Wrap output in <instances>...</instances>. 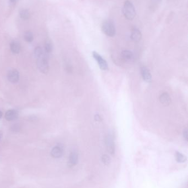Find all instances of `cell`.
Here are the masks:
<instances>
[{"label":"cell","instance_id":"cell-11","mask_svg":"<svg viewBox=\"0 0 188 188\" xmlns=\"http://www.w3.org/2000/svg\"><path fill=\"white\" fill-rule=\"evenodd\" d=\"M159 101L164 106H168L171 102V99L169 94L167 92L162 94L159 97Z\"/></svg>","mask_w":188,"mask_h":188},{"label":"cell","instance_id":"cell-7","mask_svg":"<svg viewBox=\"0 0 188 188\" xmlns=\"http://www.w3.org/2000/svg\"><path fill=\"white\" fill-rule=\"evenodd\" d=\"M141 73L143 80L146 82H151L152 80L151 74L149 70L146 67H143L141 69Z\"/></svg>","mask_w":188,"mask_h":188},{"label":"cell","instance_id":"cell-9","mask_svg":"<svg viewBox=\"0 0 188 188\" xmlns=\"http://www.w3.org/2000/svg\"><path fill=\"white\" fill-rule=\"evenodd\" d=\"M18 113L17 111L15 109H10L6 112L5 114V118L8 121H14L18 118Z\"/></svg>","mask_w":188,"mask_h":188},{"label":"cell","instance_id":"cell-17","mask_svg":"<svg viewBox=\"0 0 188 188\" xmlns=\"http://www.w3.org/2000/svg\"><path fill=\"white\" fill-rule=\"evenodd\" d=\"M19 15L22 19L24 20H27L30 17V13L27 9H22L19 12Z\"/></svg>","mask_w":188,"mask_h":188},{"label":"cell","instance_id":"cell-13","mask_svg":"<svg viewBox=\"0 0 188 188\" xmlns=\"http://www.w3.org/2000/svg\"><path fill=\"white\" fill-rule=\"evenodd\" d=\"M10 49L13 53L18 54L21 50L20 44L17 41H12L10 44Z\"/></svg>","mask_w":188,"mask_h":188},{"label":"cell","instance_id":"cell-25","mask_svg":"<svg viewBox=\"0 0 188 188\" xmlns=\"http://www.w3.org/2000/svg\"><path fill=\"white\" fill-rule=\"evenodd\" d=\"M9 1H10L11 2H15L17 0H9Z\"/></svg>","mask_w":188,"mask_h":188},{"label":"cell","instance_id":"cell-5","mask_svg":"<svg viewBox=\"0 0 188 188\" xmlns=\"http://www.w3.org/2000/svg\"><path fill=\"white\" fill-rule=\"evenodd\" d=\"M106 149L110 155H114L115 152V146L114 139L112 135H108L105 139Z\"/></svg>","mask_w":188,"mask_h":188},{"label":"cell","instance_id":"cell-15","mask_svg":"<svg viewBox=\"0 0 188 188\" xmlns=\"http://www.w3.org/2000/svg\"><path fill=\"white\" fill-rule=\"evenodd\" d=\"M176 160L178 162L183 163L186 161L187 158L185 155L182 154V153L179 152H176Z\"/></svg>","mask_w":188,"mask_h":188},{"label":"cell","instance_id":"cell-19","mask_svg":"<svg viewBox=\"0 0 188 188\" xmlns=\"http://www.w3.org/2000/svg\"><path fill=\"white\" fill-rule=\"evenodd\" d=\"M102 161L104 164L106 166H108L111 163V158L108 155L105 154L102 155Z\"/></svg>","mask_w":188,"mask_h":188},{"label":"cell","instance_id":"cell-23","mask_svg":"<svg viewBox=\"0 0 188 188\" xmlns=\"http://www.w3.org/2000/svg\"><path fill=\"white\" fill-rule=\"evenodd\" d=\"M95 119H96V121H100L102 119L100 118V117L99 115H95Z\"/></svg>","mask_w":188,"mask_h":188},{"label":"cell","instance_id":"cell-6","mask_svg":"<svg viewBox=\"0 0 188 188\" xmlns=\"http://www.w3.org/2000/svg\"><path fill=\"white\" fill-rule=\"evenodd\" d=\"M7 78L9 82L12 83H17L19 79V72L15 69L9 70L7 73Z\"/></svg>","mask_w":188,"mask_h":188},{"label":"cell","instance_id":"cell-24","mask_svg":"<svg viewBox=\"0 0 188 188\" xmlns=\"http://www.w3.org/2000/svg\"><path fill=\"white\" fill-rule=\"evenodd\" d=\"M2 115H3V114H2V112H1V111H0V118H1V117H2Z\"/></svg>","mask_w":188,"mask_h":188},{"label":"cell","instance_id":"cell-4","mask_svg":"<svg viewBox=\"0 0 188 188\" xmlns=\"http://www.w3.org/2000/svg\"><path fill=\"white\" fill-rule=\"evenodd\" d=\"M93 57L96 60L98 63V64L99 65V68L103 70H106L108 68V66L106 61L100 56L98 52L96 51H93L92 52Z\"/></svg>","mask_w":188,"mask_h":188},{"label":"cell","instance_id":"cell-2","mask_svg":"<svg viewBox=\"0 0 188 188\" xmlns=\"http://www.w3.org/2000/svg\"><path fill=\"white\" fill-rule=\"evenodd\" d=\"M123 13L126 18L131 21L135 18L136 15V11L133 4L129 1L125 2L123 8Z\"/></svg>","mask_w":188,"mask_h":188},{"label":"cell","instance_id":"cell-12","mask_svg":"<svg viewBox=\"0 0 188 188\" xmlns=\"http://www.w3.org/2000/svg\"><path fill=\"white\" fill-rule=\"evenodd\" d=\"M141 37H142V34L139 29L135 28L133 30L131 34V39L132 40L135 42H138L141 39Z\"/></svg>","mask_w":188,"mask_h":188},{"label":"cell","instance_id":"cell-21","mask_svg":"<svg viewBox=\"0 0 188 188\" xmlns=\"http://www.w3.org/2000/svg\"><path fill=\"white\" fill-rule=\"evenodd\" d=\"M21 127L19 126V125L18 124H15V125H13L12 127H11V131H14V132H17L20 130Z\"/></svg>","mask_w":188,"mask_h":188},{"label":"cell","instance_id":"cell-3","mask_svg":"<svg viewBox=\"0 0 188 188\" xmlns=\"http://www.w3.org/2000/svg\"><path fill=\"white\" fill-rule=\"evenodd\" d=\"M37 66L42 73L46 74L48 72L49 70V66L48 57L46 55L44 54L41 57L38 58Z\"/></svg>","mask_w":188,"mask_h":188},{"label":"cell","instance_id":"cell-16","mask_svg":"<svg viewBox=\"0 0 188 188\" xmlns=\"http://www.w3.org/2000/svg\"><path fill=\"white\" fill-rule=\"evenodd\" d=\"M52 44L50 40L48 39L46 40L45 43V50L46 53H50L52 51Z\"/></svg>","mask_w":188,"mask_h":188},{"label":"cell","instance_id":"cell-20","mask_svg":"<svg viewBox=\"0 0 188 188\" xmlns=\"http://www.w3.org/2000/svg\"><path fill=\"white\" fill-rule=\"evenodd\" d=\"M34 55H35V57L37 58L41 57L42 56L44 55V52H43L42 47H40L39 46L35 47V49L34 50Z\"/></svg>","mask_w":188,"mask_h":188},{"label":"cell","instance_id":"cell-10","mask_svg":"<svg viewBox=\"0 0 188 188\" xmlns=\"http://www.w3.org/2000/svg\"><path fill=\"white\" fill-rule=\"evenodd\" d=\"M51 155L55 158L61 157L63 155V149L60 146H56L52 149Z\"/></svg>","mask_w":188,"mask_h":188},{"label":"cell","instance_id":"cell-22","mask_svg":"<svg viewBox=\"0 0 188 188\" xmlns=\"http://www.w3.org/2000/svg\"><path fill=\"white\" fill-rule=\"evenodd\" d=\"M183 137L185 139L186 141L188 140V129L186 128L184 131H183Z\"/></svg>","mask_w":188,"mask_h":188},{"label":"cell","instance_id":"cell-1","mask_svg":"<svg viewBox=\"0 0 188 188\" xmlns=\"http://www.w3.org/2000/svg\"><path fill=\"white\" fill-rule=\"evenodd\" d=\"M102 29L103 33L108 37H113L116 34V29L114 22L111 19H107L103 21L102 25Z\"/></svg>","mask_w":188,"mask_h":188},{"label":"cell","instance_id":"cell-14","mask_svg":"<svg viewBox=\"0 0 188 188\" xmlns=\"http://www.w3.org/2000/svg\"><path fill=\"white\" fill-rule=\"evenodd\" d=\"M121 57L125 61H131L133 59V53L129 50H124L121 52Z\"/></svg>","mask_w":188,"mask_h":188},{"label":"cell","instance_id":"cell-8","mask_svg":"<svg viewBox=\"0 0 188 188\" xmlns=\"http://www.w3.org/2000/svg\"><path fill=\"white\" fill-rule=\"evenodd\" d=\"M79 155L76 151H72L70 154L69 160V166L73 167L78 163Z\"/></svg>","mask_w":188,"mask_h":188},{"label":"cell","instance_id":"cell-18","mask_svg":"<svg viewBox=\"0 0 188 188\" xmlns=\"http://www.w3.org/2000/svg\"><path fill=\"white\" fill-rule=\"evenodd\" d=\"M24 39L28 43H31L33 41L34 36L33 33L31 31H27L24 34Z\"/></svg>","mask_w":188,"mask_h":188}]
</instances>
